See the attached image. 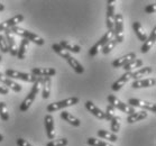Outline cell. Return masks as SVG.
I'll use <instances>...</instances> for the list:
<instances>
[{
  "label": "cell",
  "mask_w": 156,
  "mask_h": 146,
  "mask_svg": "<svg viewBox=\"0 0 156 146\" xmlns=\"http://www.w3.org/2000/svg\"><path fill=\"white\" fill-rule=\"evenodd\" d=\"M42 79L43 78H41V77H37L36 81L33 83L32 90H30L28 94L26 96V98L24 99V101L21 102L20 107H19V110H20V112H25V111H27L29 108H30V106L34 103L36 96L38 94L39 90H41V86H42Z\"/></svg>",
  "instance_id": "cell-1"
},
{
  "label": "cell",
  "mask_w": 156,
  "mask_h": 146,
  "mask_svg": "<svg viewBox=\"0 0 156 146\" xmlns=\"http://www.w3.org/2000/svg\"><path fill=\"white\" fill-rule=\"evenodd\" d=\"M11 33L14 34V35H18V36H21L23 38L27 39L29 42H33V43H35L36 45H39V46H42L45 44V41L43 37H41L39 35L35 34V33L30 32V30H27V29H24L19 27V26H16V27H12L10 28Z\"/></svg>",
  "instance_id": "cell-2"
},
{
  "label": "cell",
  "mask_w": 156,
  "mask_h": 146,
  "mask_svg": "<svg viewBox=\"0 0 156 146\" xmlns=\"http://www.w3.org/2000/svg\"><path fill=\"white\" fill-rule=\"evenodd\" d=\"M80 99L78 97H71V98H66L64 100H61V101H56V102H52L50 103L46 107V110L48 112H55L57 110H61L63 108L66 107H71V106H74L76 103H79Z\"/></svg>",
  "instance_id": "cell-3"
},
{
  "label": "cell",
  "mask_w": 156,
  "mask_h": 146,
  "mask_svg": "<svg viewBox=\"0 0 156 146\" xmlns=\"http://www.w3.org/2000/svg\"><path fill=\"white\" fill-rule=\"evenodd\" d=\"M5 77L14 80V79H17V80H21V81H25V82H34L36 81L37 77L33 75L32 73H25V72H19L17 70H14V69H8L5 72Z\"/></svg>",
  "instance_id": "cell-4"
},
{
  "label": "cell",
  "mask_w": 156,
  "mask_h": 146,
  "mask_svg": "<svg viewBox=\"0 0 156 146\" xmlns=\"http://www.w3.org/2000/svg\"><path fill=\"white\" fill-rule=\"evenodd\" d=\"M114 36H115V33L114 30H108V32L105 34V35L101 37V38L94 45H93L91 48H90V51H89V55L91 57L96 56L97 54H98V52H99L100 48H102L105 45H106L109 41H111V39H114Z\"/></svg>",
  "instance_id": "cell-5"
},
{
  "label": "cell",
  "mask_w": 156,
  "mask_h": 146,
  "mask_svg": "<svg viewBox=\"0 0 156 146\" xmlns=\"http://www.w3.org/2000/svg\"><path fill=\"white\" fill-rule=\"evenodd\" d=\"M108 101H109V103L115 108V109L117 108V109L121 110L122 112H126V114H128V115H131V114H134V112H136L135 108L130 107L128 103L122 102L120 99H118L117 97L114 96V94H109V96H108Z\"/></svg>",
  "instance_id": "cell-6"
},
{
  "label": "cell",
  "mask_w": 156,
  "mask_h": 146,
  "mask_svg": "<svg viewBox=\"0 0 156 146\" xmlns=\"http://www.w3.org/2000/svg\"><path fill=\"white\" fill-rule=\"evenodd\" d=\"M114 33L117 43L124 42V16L121 14H116L115 16V24H114Z\"/></svg>",
  "instance_id": "cell-7"
},
{
  "label": "cell",
  "mask_w": 156,
  "mask_h": 146,
  "mask_svg": "<svg viewBox=\"0 0 156 146\" xmlns=\"http://www.w3.org/2000/svg\"><path fill=\"white\" fill-rule=\"evenodd\" d=\"M128 105L130 106V107H138V108H142L144 110H148V111H152L153 114H155L156 112V106L155 103H152L149 102V101H145V100H140V99H136V98H131V99L128 100Z\"/></svg>",
  "instance_id": "cell-8"
},
{
  "label": "cell",
  "mask_w": 156,
  "mask_h": 146,
  "mask_svg": "<svg viewBox=\"0 0 156 146\" xmlns=\"http://www.w3.org/2000/svg\"><path fill=\"white\" fill-rule=\"evenodd\" d=\"M115 1L114 0H109L107 1V27H108V30H114V24H115V16H116V12H115Z\"/></svg>",
  "instance_id": "cell-9"
},
{
  "label": "cell",
  "mask_w": 156,
  "mask_h": 146,
  "mask_svg": "<svg viewBox=\"0 0 156 146\" xmlns=\"http://www.w3.org/2000/svg\"><path fill=\"white\" fill-rule=\"evenodd\" d=\"M23 22H24V16L20 14L16 15V16H14V17H11L10 19L6 20V22L0 23V32H5V30H7V29L16 27V26H18Z\"/></svg>",
  "instance_id": "cell-10"
},
{
  "label": "cell",
  "mask_w": 156,
  "mask_h": 146,
  "mask_svg": "<svg viewBox=\"0 0 156 146\" xmlns=\"http://www.w3.org/2000/svg\"><path fill=\"white\" fill-rule=\"evenodd\" d=\"M5 37H6V39H7L8 48H9V53H10V55H12V56H17L18 46H17V43H16L15 35L11 33L10 29L5 30Z\"/></svg>",
  "instance_id": "cell-11"
},
{
  "label": "cell",
  "mask_w": 156,
  "mask_h": 146,
  "mask_svg": "<svg viewBox=\"0 0 156 146\" xmlns=\"http://www.w3.org/2000/svg\"><path fill=\"white\" fill-rule=\"evenodd\" d=\"M0 83L6 87V88H8V89H11L15 92H20L21 89H23V87L19 83L15 82L14 80H11V79L7 78V77H5L1 72H0Z\"/></svg>",
  "instance_id": "cell-12"
},
{
  "label": "cell",
  "mask_w": 156,
  "mask_h": 146,
  "mask_svg": "<svg viewBox=\"0 0 156 146\" xmlns=\"http://www.w3.org/2000/svg\"><path fill=\"white\" fill-rule=\"evenodd\" d=\"M44 124L46 129V135L48 139L53 141L55 137V124H54V117L52 115H46L44 118Z\"/></svg>",
  "instance_id": "cell-13"
},
{
  "label": "cell",
  "mask_w": 156,
  "mask_h": 146,
  "mask_svg": "<svg viewBox=\"0 0 156 146\" xmlns=\"http://www.w3.org/2000/svg\"><path fill=\"white\" fill-rule=\"evenodd\" d=\"M136 59V53H134V52H130V53L126 54V55H124V56L119 57V59H117V60H115L114 62H112V66L114 68H124L125 65H127L130 61L135 60Z\"/></svg>",
  "instance_id": "cell-14"
},
{
  "label": "cell",
  "mask_w": 156,
  "mask_h": 146,
  "mask_svg": "<svg viewBox=\"0 0 156 146\" xmlns=\"http://www.w3.org/2000/svg\"><path fill=\"white\" fill-rule=\"evenodd\" d=\"M32 74L35 77H41V78H45V77H53L56 74V70L54 68H33Z\"/></svg>",
  "instance_id": "cell-15"
},
{
  "label": "cell",
  "mask_w": 156,
  "mask_h": 146,
  "mask_svg": "<svg viewBox=\"0 0 156 146\" xmlns=\"http://www.w3.org/2000/svg\"><path fill=\"white\" fill-rule=\"evenodd\" d=\"M155 42H156V27H154L152 33L149 34V36H147V39L144 42V44L140 47V52L142 53H147L152 48L153 45L155 44Z\"/></svg>",
  "instance_id": "cell-16"
},
{
  "label": "cell",
  "mask_w": 156,
  "mask_h": 146,
  "mask_svg": "<svg viewBox=\"0 0 156 146\" xmlns=\"http://www.w3.org/2000/svg\"><path fill=\"white\" fill-rule=\"evenodd\" d=\"M156 83V80L154 78L148 79H140V80H136L131 83V87L134 89H139V88H149V87H154Z\"/></svg>",
  "instance_id": "cell-17"
},
{
  "label": "cell",
  "mask_w": 156,
  "mask_h": 146,
  "mask_svg": "<svg viewBox=\"0 0 156 146\" xmlns=\"http://www.w3.org/2000/svg\"><path fill=\"white\" fill-rule=\"evenodd\" d=\"M130 74H131V72H125L120 78L117 79V80L112 83L111 89L114 90V91H119V90H120L121 88H122V87H124L125 84L130 80Z\"/></svg>",
  "instance_id": "cell-18"
},
{
  "label": "cell",
  "mask_w": 156,
  "mask_h": 146,
  "mask_svg": "<svg viewBox=\"0 0 156 146\" xmlns=\"http://www.w3.org/2000/svg\"><path fill=\"white\" fill-rule=\"evenodd\" d=\"M85 108H87L94 117L98 118V119H100V120H103V119H105V111H102L100 108L97 107L92 101H87V102H85Z\"/></svg>",
  "instance_id": "cell-19"
},
{
  "label": "cell",
  "mask_w": 156,
  "mask_h": 146,
  "mask_svg": "<svg viewBox=\"0 0 156 146\" xmlns=\"http://www.w3.org/2000/svg\"><path fill=\"white\" fill-rule=\"evenodd\" d=\"M61 118L66 121V123H69L70 125L74 126V127H79L81 125V120L78 117H75L74 115H72L71 112H69V111H62L61 112Z\"/></svg>",
  "instance_id": "cell-20"
},
{
  "label": "cell",
  "mask_w": 156,
  "mask_h": 146,
  "mask_svg": "<svg viewBox=\"0 0 156 146\" xmlns=\"http://www.w3.org/2000/svg\"><path fill=\"white\" fill-rule=\"evenodd\" d=\"M42 97L43 99H48L51 94V88H52V78L50 77H45L42 79Z\"/></svg>",
  "instance_id": "cell-21"
},
{
  "label": "cell",
  "mask_w": 156,
  "mask_h": 146,
  "mask_svg": "<svg viewBox=\"0 0 156 146\" xmlns=\"http://www.w3.org/2000/svg\"><path fill=\"white\" fill-rule=\"evenodd\" d=\"M153 72L152 66H145V68H140L136 71H133L130 74V79H134V81L136 80H140L143 77H146V75L151 74Z\"/></svg>",
  "instance_id": "cell-22"
},
{
  "label": "cell",
  "mask_w": 156,
  "mask_h": 146,
  "mask_svg": "<svg viewBox=\"0 0 156 146\" xmlns=\"http://www.w3.org/2000/svg\"><path fill=\"white\" fill-rule=\"evenodd\" d=\"M147 116H148V112L145 110L136 111V112H134V114L128 115V117L126 120H127L128 124H134V123H136V121H140V120H143V119H146Z\"/></svg>",
  "instance_id": "cell-23"
},
{
  "label": "cell",
  "mask_w": 156,
  "mask_h": 146,
  "mask_svg": "<svg viewBox=\"0 0 156 146\" xmlns=\"http://www.w3.org/2000/svg\"><path fill=\"white\" fill-rule=\"evenodd\" d=\"M133 28H134V32H135L136 36L138 37L139 41H142L143 43L147 39V34H146L145 29L142 26V24L139 22H135L133 24Z\"/></svg>",
  "instance_id": "cell-24"
},
{
  "label": "cell",
  "mask_w": 156,
  "mask_h": 146,
  "mask_svg": "<svg viewBox=\"0 0 156 146\" xmlns=\"http://www.w3.org/2000/svg\"><path fill=\"white\" fill-rule=\"evenodd\" d=\"M60 46L62 48H64L65 51H68L69 53L72 52V53H80L81 52V46H79L76 44H72L68 41H61L60 42Z\"/></svg>",
  "instance_id": "cell-25"
},
{
  "label": "cell",
  "mask_w": 156,
  "mask_h": 146,
  "mask_svg": "<svg viewBox=\"0 0 156 146\" xmlns=\"http://www.w3.org/2000/svg\"><path fill=\"white\" fill-rule=\"evenodd\" d=\"M66 61H68V63L70 64V66H71V68L75 71V73H78V74H82V73L84 72V68L81 65V63H80L75 57L72 56V55L70 57H68Z\"/></svg>",
  "instance_id": "cell-26"
},
{
  "label": "cell",
  "mask_w": 156,
  "mask_h": 146,
  "mask_svg": "<svg viewBox=\"0 0 156 146\" xmlns=\"http://www.w3.org/2000/svg\"><path fill=\"white\" fill-rule=\"evenodd\" d=\"M29 45V41L23 38V41L20 42V45L18 47V52H17V56L19 60H24L27 55V48H28Z\"/></svg>",
  "instance_id": "cell-27"
},
{
  "label": "cell",
  "mask_w": 156,
  "mask_h": 146,
  "mask_svg": "<svg viewBox=\"0 0 156 146\" xmlns=\"http://www.w3.org/2000/svg\"><path fill=\"white\" fill-rule=\"evenodd\" d=\"M143 65V60H140V59H135V60L130 61L129 63H128L127 65H125L124 70L125 72H133V70H136V69H140Z\"/></svg>",
  "instance_id": "cell-28"
},
{
  "label": "cell",
  "mask_w": 156,
  "mask_h": 146,
  "mask_svg": "<svg viewBox=\"0 0 156 146\" xmlns=\"http://www.w3.org/2000/svg\"><path fill=\"white\" fill-rule=\"evenodd\" d=\"M98 136L99 137H101V138L103 139H108V141H110V142H117L118 141V136L116 135V134H114V133H110L108 132V130H105V129H100V130H98Z\"/></svg>",
  "instance_id": "cell-29"
},
{
  "label": "cell",
  "mask_w": 156,
  "mask_h": 146,
  "mask_svg": "<svg viewBox=\"0 0 156 146\" xmlns=\"http://www.w3.org/2000/svg\"><path fill=\"white\" fill-rule=\"evenodd\" d=\"M52 50H54V52L56 54H58L61 57H63V59H68V57L71 56V54L69 53L68 51H65L64 48H62V47L60 46V44H53L52 45Z\"/></svg>",
  "instance_id": "cell-30"
},
{
  "label": "cell",
  "mask_w": 156,
  "mask_h": 146,
  "mask_svg": "<svg viewBox=\"0 0 156 146\" xmlns=\"http://www.w3.org/2000/svg\"><path fill=\"white\" fill-rule=\"evenodd\" d=\"M121 127V118L119 116H115L112 119H111V133H118L120 130Z\"/></svg>",
  "instance_id": "cell-31"
},
{
  "label": "cell",
  "mask_w": 156,
  "mask_h": 146,
  "mask_svg": "<svg viewBox=\"0 0 156 146\" xmlns=\"http://www.w3.org/2000/svg\"><path fill=\"white\" fill-rule=\"evenodd\" d=\"M87 144L90 146H112L108 142H105V141H101V139L94 138V137H90V138H88Z\"/></svg>",
  "instance_id": "cell-32"
},
{
  "label": "cell",
  "mask_w": 156,
  "mask_h": 146,
  "mask_svg": "<svg viewBox=\"0 0 156 146\" xmlns=\"http://www.w3.org/2000/svg\"><path fill=\"white\" fill-rule=\"evenodd\" d=\"M0 118L4 121H7L9 119V110L7 108V105L4 101L0 102Z\"/></svg>",
  "instance_id": "cell-33"
},
{
  "label": "cell",
  "mask_w": 156,
  "mask_h": 146,
  "mask_svg": "<svg viewBox=\"0 0 156 146\" xmlns=\"http://www.w3.org/2000/svg\"><path fill=\"white\" fill-rule=\"evenodd\" d=\"M117 116L116 115V109H115L111 105H108L106 108V112H105V119H107L108 121H111V119Z\"/></svg>",
  "instance_id": "cell-34"
},
{
  "label": "cell",
  "mask_w": 156,
  "mask_h": 146,
  "mask_svg": "<svg viewBox=\"0 0 156 146\" xmlns=\"http://www.w3.org/2000/svg\"><path fill=\"white\" fill-rule=\"evenodd\" d=\"M116 45H117V42H116V39H111V41H109V42H108V43H107L106 45H105V46L101 48V51H102L103 54H108V53H110L111 51L114 50Z\"/></svg>",
  "instance_id": "cell-35"
},
{
  "label": "cell",
  "mask_w": 156,
  "mask_h": 146,
  "mask_svg": "<svg viewBox=\"0 0 156 146\" xmlns=\"http://www.w3.org/2000/svg\"><path fill=\"white\" fill-rule=\"evenodd\" d=\"M69 144L68 138H60V139H53L46 144V146H66Z\"/></svg>",
  "instance_id": "cell-36"
},
{
  "label": "cell",
  "mask_w": 156,
  "mask_h": 146,
  "mask_svg": "<svg viewBox=\"0 0 156 146\" xmlns=\"http://www.w3.org/2000/svg\"><path fill=\"white\" fill-rule=\"evenodd\" d=\"M0 51H1L2 53H8V52H9L7 39H6L5 35H2V34H0Z\"/></svg>",
  "instance_id": "cell-37"
},
{
  "label": "cell",
  "mask_w": 156,
  "mask_h": 146,
  "mask_svg": "<svg viewBox=\"0 0 156 146\" xmlns=\"http://www.w3.org/2000/svg\"><path fill=\"white\" fill-rule=\"evenodd\" d=\"M144 10H145L146 14H155L156 6H155V5H147Z\"/></svg>",
  "instance_id": "cell-38"
},
{
  "label": "cell",
  "mask_w": 156,
  "mask_h": 146,
  "mask_svg": "<svg viewBox=\"0 0 156 146\" xmlns=\"http://www.w3.org/2000/svg\"><path fill=\"white\" fill-rule=\"evenodd\" d=\"M16 143H17L18 146H33L30 143L27 142V141H26V139H24V138H18Z\"/></svg>",
  "instance_id": "cell-39"
},
{
  "label": "cell",
  "mask_w": 156,
  "mask_h": 146,
  "mask_svg": "<svg viewBox=\"0 0 156 146\" xmlns=\"http://www.w3.org/2000/svg\"><path fill=\"white\" fill-rule=\"evenodd\" d=\"M8 93H9V89L0 83V94H8Z\"/></svg>",
  "instance_id": "cell-40"
},
{
  "label": "cell",
  "mask_w": 156,
  "mask_h": 146,
  "mask_svg": "<svg viewBox=\"0 0 156 146\" xmlns=\"http://www.w3.org/2000/svg\"><path fill=\"white\" fill-rule=\"evenodd\" d=\"M4 10H5V6L0 2V11H4Z\"/></svg>",
  "instance_id": "cell-41"
},
{
  "label": "cell",
  "mask_w": 156,
  "mask_h": 146,
  "mask_svg": "<svg viewBox=\"0 0 156 146\" xmlns=\"http://www.w3.org/2000/svg\"><path fill=\"white\" fill-rule=\"evenodd\" d=\"M2 141H4V136L0 134V142H2Z\"/></svg>",
  "instance_id": "cell-42"
},
{
  "label": "cell",
  "mask_w": 156,
  "mask_h": 146,
  "mask_svg": "<svg viewBox=\"0 0 156 146\" xmlns=\"http://www.w3.org/2000/svg\"><path fill=\"white\" fill-rule=\"evenodd\" d=\"M1 60H2V57H1V55H0V63H1Z\"/></svg>",
  "instance_id": "cell-43"
}]
</instances>
